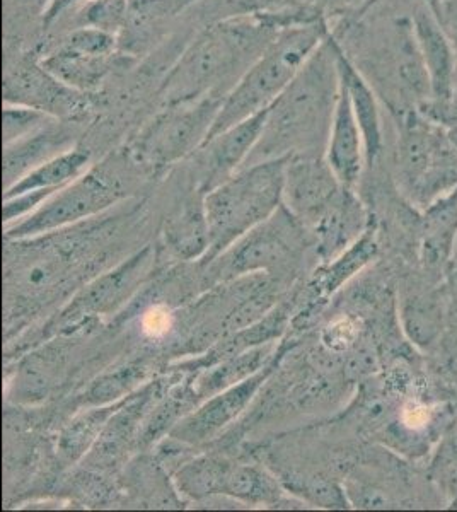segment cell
<instances>
[{
  "label": "cell",
  "instance_id": "obj_1",
  "mask_svg": "<svg viewBox=\"0 0 457 512\" xmlns=\"http://www.w3.org/2000/svg\"><path fill=\"white\" fill-rule=\"evenodd\" d=\"M331 33L270 106L246 166L299 154L324 156L342 89Z\"/></svg>",
  "mask_w": 457,
  "mask_h": 512
},
{
  "label": "cell",
  "instance_id": "obj_2",
  "mask_svg": "<svg viewBox=\"0 0 457 512\" xmlns=\"http://www.w3.org/2000/svg\"><path fill=\"white\" fill-rule=\"evenodd\" d=\"M278 33L277 26L261 16H226L209 24L164 77L159 89L162 106L205 94L226 98Z\"/></svg>",
  "mask_w": 457,
  "mask_h": 512
},
{
  "label": "cell",
  "instance_id": "obj_3",
  "mask_svg": "<svg viewBox=\"0 0 457 512\" xmlns=\"http://www.w3.org/2000/svg\"><path fill=\"white\" fill-rule=\"evenodd\" d=\"M331 30L328 19L280 30L272 45L249 65L226 94L205 142L256 113L268 110L294 81L307 59L330 36Z\"/></svg>",
  "mask_w": 457,
  "mask_h": 512
},
{
  "label": "cell",
  "instance_id": "obj_4",
  "mask_svg": "<svg viewBox=\"0 0 457 512\" xmlns=\"http://www.w3.org/2000/svg\"><path fill=\"white\" fill-rule=\"evenodd\" d=\"M287 159H268L244 166L229 180L203 195L210 233L205 262L268 221L284 205Z\"/></svg>",
  "mask_w": 457,
  "mask_h": 512
},
{
  "label": "cell",
  "instance_id": "obj_5",
  "mask_svg": "<svg viewBox=\"0 0 457 512\" xmlns=\"http://www.w3.org/2000/svg\"><path fill=\"white\" fill-rule=\"evenodd\" d=\"M394 122L398 127L394 164L400 187L410 204L423 210L457 188V147L444 128L418 110Z\"/></svg>",
  "mask_w": 457,
  "mask_h": 512
},
{
  "label": "cell",
  "instance_id": "obj_6",
  "mask_svg": "<svg viewBox=\"0 0 457 512\" xmlns=\"http://www.w3.org/2000/svg\"><path fill=\"white\" fill-rule=\"evenodd\" d=\"M224 96L205 94L162 110L132 140L130 156L142 168L161 171L198 151L209 137Z\"/></svg>",
  "mask_w": 457,
  "mask_h": 512
},
{
  "label": "cell",
  "instance_id": "obj_7",
  "mask_svg": "<svg viewBox=\"0 0 457 512\" xmlns=\"http://www.w3.org/2000/svg\"><path fill=\"white\" fill-rule=\"evenodd\" d=\"M123 197L122 183L108 171H86L58 192L40 209L7 229L9 239H29L98 216Z\"/></svg>",
  "mask_w": 457,
  "mask_h": 512
},
{
  "label": "cell",
  "instance_id": "obj_8",
  "mask_svg": "<svg viewBox=\"0 0 457 512\" xmlns=\"http://www.w3.org/2000/svg\"><path fill=\"white\" fill-rule=\"evenodd\" d=\"M4 103L31 106L58 120H72L87 111V96L52 76L40 55L23 57L4 74Z\"/></svg>",
  "mask_w": 457,
  "mask_h": 512
},
{
  "label": "cell",
  "instance_id": "obj_9",
  "mask_svg": "<svg viewBox=\"0 0 457 512\" xmlns=\"http://www.w3.org/2000/svg\"><path fill=\"white\" fill-rule=\"evenodd\" d=\"M342 188L324 156L299 154L287 159L284 205L299 221L318 224Z\"/></svg>",
  "mask_w": 457,
  "mask_h": 512
},
{
  "label": "cell",
  "instance_id": "obj_10",
  "mask_svg": "<svg viewBox=\"0 0 457 512\" xmlns=\"http://www.w3.org/2000/svg\"><path fill=\"white\" fill-rule=\"evenodd\" d=\"M270 110V108H268ZM268 110L260 111L244 122L227 128L205 142L200 152V190L203 195L236 175L248 163L267 122Z\"/></svg>",
  "mask_w": 457,
  "mask_h": 512
},
{
  "label": "cell",
  "instance_id": "obj_11",
  "mask_svg": "<svg viewBox=\"0 0 457 512\" xmlns=\"http://www.w3.org/2000/svg\"><path fill=\"white\" fill-rule=\"evenodd\" d=\"M272 366L268 364L260 373L251 374L241 383L229 386L219 395L212 396L197 412L188 415L174 425L171 436L181 443L200 444L217 436L224 427L231 424L248 405L261 384L265 383Z\"/></svg>",
  "mask_w": 457,
  "mask_h": 512
},
{
  "label": "cell",
  "instance_id": "obj_12",
  "mask_svg": "<svg viewBox=\"0 0 457 512\" xmlns=\"http://www.w3.org/2000/svg\"><path fill=\"white\" fill-rule=\"evenodd\" d=\"M410 16L418 50L429 74L432 94L429 103H425L422 108L444 105L451 96L456 82V52L451 40L447 38L446 31L442 30L439 19L435 18L434 11L427 6L425 0H418Z\"/></svg>",
  "mask_w": 457,
  "mask_h": 512
},
{
  "label": "cell",
  "instance_id": "obj_13",
  "mask_svg": "<svg viewBox=\"0 0 457 512\" xmlns=\"http://www.w3.org/2000/svg\"><path fill=\"white\" fill-rule=\"evenodd\" d=\"M331 43L335 50L336 65L340 72V81L347 91L353 113L357 117L362 137L365 144V159L367 166H377L386 151V139H384V125H382L381 103L376 89L371 82L360 72L357 64L348 55L347 48L338 38L335 31L331 33Z\"/></svg>",
  "mask_w": 457,
  "mask_h": 512
},
{
  "label": "cell",
  "instance_id": "obj_14",
  "mask_svg": "<svg viewBox=\"0 0 457 512\" xmlns=\"http://www.w3.org/2000/svg\"><path fill=\"white\" fill-rule=\"evenodd\" d=\"M457 248V188L422 210L418 222V262L439 282L452 267Z\"/></svg>",
  "mask_w": 457,
  "mask_h": 512
},
{
  "label": "cell",
  "instance_id": "obj_15",
  "mask_svg": "<svg viewBox=\"0 0 457 512\" xmlns=\"http://www.w3.org/2000/svg\"><path fill=\"white\" fill-rule=\"evenodd\" d=\"M324 159L343 187L355 188L359 185L367 166L364 137L343 84L324 149Z\"/></svg>",
  "mask_w": 457,
  "mask_h": 512
},
{
  "label": "cell",
  "instance_id": "obj_16",
  "mask_svg": "<svg viewBox=\"0 0 457 512\" xmlns=\"http://www.w3.org/2000/svg\"><path fill=\"white\" fill-rule=\"evenodd\" d=\"M292 214L282 205L268 221L249 231L243 243L232 251L229 258V272H253L256 268H267L273 263L284 260L294 243V221H289Z\"/></svg>",
  "mask_w": 457,
  "mask_h": 512
},
{
  "label": "cell",
  "instance_id": "obj_17",
  "mask_svg": "<svg viewBox=\"0 0 457 512\" xmlns=\"http://www.w3.org/2000/svg\"><path fill=\"white\" fill-rule=\"evenodd\" d=\"M446 291L442 286H413L400 299V325L408 342L432 350L444 335L447 320Z\"/></svg>",
  "mask_w": 457,
  "mask_h": 512
},
{
  "label": "cell",
  "instance_id": "obj_18",
  "mask_svg": "<svg viewBox=\"0 0 457 512\" xmlns=\"http://www.w3.org/2000/svg\"><path fill=\"white\" fill-rule=\"evenodd\" d=\"M74 147V135L62 120H53L23 139L4 146V185L12 187L48 159Z\"/></svg>",
  "mask_w": 457,
  "mask_h": 512
},
{
  "label": "cell",
  "instance_id": "obj_19",
  "mask_svg": "<svg viewBox=\"0 0 457 512\" xmlns=\"http://www.w3.org/2000/svg\"><path fill=\"white\" fill-rule=\"evenodd\" d=\"M367 227V212L355 195V188L343 187L316 224L321 253L326 258L342 255L367 231Z\"/></svg>",
  "mask_w": 457,
  "mask_h": 512
},
{
  "label": "cell",
  "instance_id": "obj_20",
  "mask_svg": "<svg viewBox=\"0 0 457 512\" xmlns=\"http://www.w3.org/2000/svg\"><path fill=\"white\" fill-rule=\"evenodd\" d=\"M40 60L43 67L65 86L82 94H93L105 84L111 72L120 67L122 53L94 57L64 50H45L40 53Z\"/></svg>",
  "mask_w": 457,
  "mask_h": 512
},
{
  "label": "cell",
  "instance_id": "obj_21",
  "mask_svg": "<svg viewBox=\"0 0 457 512\" xmlns=\"http://www.w3.org/2000/svg\"><path fill=\"white\" fill-rule=\"evenodd\" d=\"M169 250L181 260L207 255L210 248L209 222L203 207V193L183 204L169 219L164 231Z\"/></svg>",
  "mask_w": 457,
  "mask_h": 512
},
{
  "label": "cell",
  "instance_id": "obj_22",
  "mask_svg": "<svg viewBox=\"0 0 457 512\" xmlns=\"http://www.w3.org/2000/svg\"><path fill=\"white\" fill-rule=\"evenodd\" d=\"M149 250L142 251L134 258H130V262L123 263L122 267L116 268L115 272L101 277L94 284L87 287L81 296L77 297L76 304H72L65 311V318H76V316L86 315V313H101L105 309L111 308L115 301H118L125 292L134 286L135 279L139 274L144 272L149 258H147Z\"/></svg>",
  "mask_w": 457,
  "mask_h": 512
},
{
  "label": "cell",
  "instance_id": "obj_23",
  "mask_svg": "<svg viewBox=\"0 0 457 512\" xmlns=\"http://www.w3.org/2000/svg\"><path fill=\"white\" fill-rule=\"evenodd\" d=\"M89 161H91L89 152L79 147H72L69 151L48 159L38 168L31 169L28 175L4 190V198L16 197L33 190H60L84 175Z\"/></svg>",
  "mask_w": 457,
  "mask_h": 512
},
{
  "label": "cell",
  "instance_id": "obj_24",
  "mask_svg": "<svg viewBox=\"0 0 457 512\" xmlns=\"http://www.w3.org/2000/svg\"><path fill=\"white\" fill-rule=\"evenodd\" d=\"M377 251H379V245H377L376 231L369 226L348 250L343 251L335 262L330 263L316 275V279L311 284L316 299L318 297L323 299L333 294L343 282H347L355 272H359L360 268H364L372 258H376Z\"/></svg>",
  "mask_w": 457,
  "mask_h": 512
},
{
  "label": "cell",
  "instance_id": "obj_25",
  "mask_svg": "<svg viewBox=\"0 0 457 512\" xmlns=\"http://www.w3.org/2000/svg\"><path fill=\"white\" fill-rule=\"evenodd\" d=\"M231 466V461L210 458V456L190 461L185 466H181L180 472L176 473L178 489L195 501L210 495H224V487H226Z\"/></svg>",
  "mask_w": 457,
  "mask_h": 512
},
{
  "label": "cell",
  "instance_id": "obj_26",
  "mask_svg": "<svg viewBox=\"0 0 457 512\" xmlns=\"http://www.w3.org/2000/svg\"><path fill=\"white\" fill-rule=\"evenodd\" d=\"M427 480L447 506L457 509V420L430 453Z\"/></svg>",
  "mask_w": 457,
  "mask_h": 512
},
{
  "label": "cell",
  "instance_id": "obj_27",
  "mask_svg": "<svg viewBox=\"0 0 457 512\" xmlns=\"http://www.w3.org/2000/svg\"><path fill=\"white\" fill-rule=\"evenodd\" d=\"M120 407L122 403L118 402L110 403L108 407L98 405V408H93L72 420L60 437V453L64 454L67 460H79L87 449L91 448V444L103 434L106 424Z\"/></svg>",
  "mask_w": 457,
  "mask_h": 512
},
{
  "label": "cell",
  "instance_id": "obj_28",
  "mask_svg": "<svg viewBox=\"0 0 457 512\" xmlns=\"http://www.w3.org/2000/svg\"><path fill=\"white\" fill-rule=\"evenodd\" d=\"M224 495H231L234 499L248 504H272L278 501L280 490L272 477H268L258 466L232 463Z\"/></svg>",
  "mask_w": 457,
  "mask_h": 512
},
{
  "label": "cell",
  "instance_id": "obj_29",
  "mask_svg": "<svg viewBox=\"0 0 457 512\" xmlns=\"http://www.w3.org/2000/svg\"><path fill=\"white\" fill-rule=\"evenodd\" d=\"M47 50H64V52L94 55V57H110L120 52V38L108 31L76 26L60 36Z\"/></svg>",
  "mask_w": 457,
  "mask_h": 512
},
{
  "label": "cell",
  "instance_id": "obj_30",
  "mask_svg": "<svg viewBox=\"0 0 457 512\" xmlns=\"http://www.w3.org/2000/svg\"><path fill=\"white\" fill-rule=\"evenodd\" d=\"M267 350H249L248 354H241L236 359L226 362L224 366L215 369L207 378L200 381V393H212V391L226 390L229 386L241 383L249 378L251 374L258 373V369H263V364L267 361Z\"/></svg>",
  "mask_w": 457,
  "mask_h": 512
},
{
  "label": "cell",
  "instance_id": "obj_31",
  "mask_svg": "<svg viewBox=\"0 0 457 512\" xmlns=\"http://www.w3.org/2000/svg\"><path fill=\"white\" fill-rule=\"evenodd\" d=\"M77 12V26H91L120 38L127 28L130 0H91Z\"/></svg>",
  "mask_w": 457,
  "mask_h": 512
},
{
  "label": "cell",
  "instance_id": "obj_32",
  "mask_svg": "<svg viewBox=\"0 0 457 512\" xmlns=\"http://www.w3.org/2000/svg\"><path fill=\"white\" fill-rule=\"evenodd\" d=\"M53 120H58V118L50 117L47 113L31 108V106L4 103V113H2L4 146L18 142V140L23 139L26 135L33 134V132L40 130Z\"/></svg>",
  "mask_w": 457,
  "mask_h": 512
},
{
  "label": "cell",
  "instance_id": "obj_33",
  "mask_svg": "<svg viewBox=\"0 0 457 512\" xmlns=\"http://www.w3.org/2000/svg\"><path fill=\"white\" fill-rule=\"evenodd\" d=\"M142 378H144V371L139 367H123L116 373L98 379L87 393V400L94 403V405L115 403L118 398H122V395L128 393L130 388L139 383Z\"/></svg>",
  "mask_w": 457,
  "mask_h": 512
},
{
  "label": "cell",
  "instance_id": "obj_34",
  "mask_svg": "<svg viewBox=\"0 0 457 512\" xmlns=\"http://www.w3.org/2000/svg\"><path fill=\"white\" fill-rule=\"evenodd\" d=\"M362 326L353 316H340L323 330V344L331 352H347L359 342Z\"/></svg>",
  "mask_w": 457,
  "mask_h": 512
},
{
  "label": "cell",
  "instance_id": "obj_35",
  "mask_svg": "<svg viewBox=\"0 0 457 512\" xmlns=\"http://www.w3.org/2000/svg\"><path fill=\"white\" fill-rule=\"evenodd\" d=\"M418 111L422 113L423 117L429 118V120L444 128L447 137L457 147V77L451 96L444 105L425 106V108Z\"/></svg>",
  "mask_w": 457,
  "mask_h": 512
},
{
  "label": "cell",
  "instance_id": "obj_36",
  "mask_svg": "<svg viewBox=\"0 0 457 512\" xmlns=\"http://www.w3.org/2000/svg\"><path fill=\"white\" fill-rule=\"evenodd\" d=\"M430 9L434 11L435 18L439 19L440 26L446 31L447 38L451 40L457 55V0H447L444 4Z\"/></svg>",
  "mask_w": 457,
  "mask_h": 512
},
{
  "label": "cell",
  "instance_id": "obj_37",
  "mask_svg": "<svg viewBox=\"0 0 457 512\" xmlns=\"http://www.w3.org/2000/svg\"><path fill=\"white\" fill-rule=\"evenodd\" d=\"M91 0H50L47 9L43 12V26L50 28L52 24L67 16L70 11H81Z\"/></svg>",
  "mask_w": 457,
  "mask_h": 512
},
{
  "label": "cell",
  "instance_id": "obj_38",
  "mask_svg": "<svg viewBox=\"0 0 457 512\" xmlns=\"http://www.w3.org/2000/svg\"><path fill=\"white\" fill-rule=\"evenodd\" d=\"M142 326H144V332L147 335L161 337V335L168 332L169 326H171V318H169V313L166 309L156 306V308L145 311Z\"/></svg>",
  "mask_w": 457,
  "mask_h": 512
},
{
  "label": "cell",
  "instance_id": "obj_39",
  "mask_svg": "<svg viewBox=\"0 0 457 512\" xmlns=\"http://www.w3.org/2000/svg\"><path fill=\"white\" fill-rule=\"evenodd\" d=\"M425 2H427V6L429 7H435L439 6V4H444L447 0H425Z\"/></svg>",
  "mask_w": 457,
  "mask_h": 512
}]
</instances>
